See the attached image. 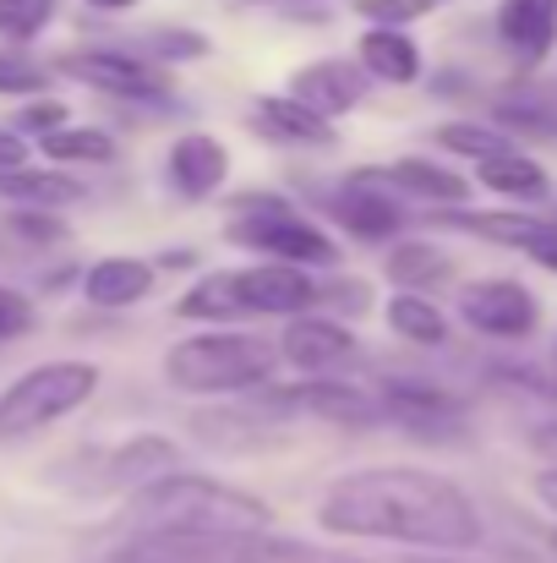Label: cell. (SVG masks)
<instances>
[{"instance_id":"obj_32","label":"cell","mask_w":557,"mask_h":563,"mask_svg":"<svg viewBox=\"0 0 557 563\" xmlns=\"http://www.w3.org/2000/svg\"><path fill=\"white\" fill-rule=\"evenodd\" d=\"M49 77H44V66L38 60H27V55H0V93H38Z\"/></svg>"},{"instance_id":"obj_14","label":"cell","mask_w":557,"mask_h":563,"mask_svg":"<svg viewBox=\"0 0 557 563\" xmlns=\"http://www.w3.org/2000/svg\"><path fill=\"white\" fill-rule=\"evenodd\" d=\"M498 33L520 60H542L557 38V0H503L498 5Z\"/></svg>"},{"instance_id":"obj_25","label":"cell","mask_w":557,"mask_h":563,"mask_svg":"<svg viewBox=\"0 0 557 563\" xmlns=\"http://www.w3.org/2000/svg\"><path fill=\"white\" fill-rule=\"evenodd\" d=\"M38 148L55 165H104V159H115V143L104 132H88V126H60V132L38 137Z\"/></svg>"},{"instance_id":"obj_6","label":"cell","mask_w":557,"mask_h":563,"mask_svg":"<svg viewBox=\"0 0 557 563\" xmlns=\"http://www.w3.org/2000/svg\"><path fill=\"white\" fill-rule=\"evenodd\" d=\"M241 208H252L246 219H235V224H230V235H235L241 246L274 252L279 263H301V268H312V263H334L328 235H323V230H312L307 219L285 213V202L263 197V202H241Z\"/></svg>"},{"instance_id":"obj_37","label":"cell","mask_w":557,"mask_h":563,"mask_svg":"<svg viewBox=\"0 0 557 563\" xmlns=\"http://www.w3.org/2000/svg\"><path fill=\"white\" fill-rule=\"evenodd\" d=\"M16 165H27V143L16 132H0V170H16Z\"/></svg>"},{"instance_id":"obj_9","label":"cell","mask_w":557,"mask_h":563,"mask_svg":"<svg viewBox=\"0 0 557 563\" xmlns=\"http://www.w3.org/2000/svg\"><path fill=\"white\" fill-rule=\"evenodd\" d=\"M459 312H465L470 329L498 334V340H520V334L536 329V301H531V290L514 285V279H487V285L465 290Z\"/></svg>"},{"instance_id":"obj_13","label":"cell","mask_w":557,"mask_h":563,"mask_svg":"<svg viewBox=\"0 0 557 563\" xmlns=\"http://www.w3.org/2000/svg\"><path fill=\"white\" fill-rule=\"evenodd\" d=\"M350 334L339 329V323H323V318H296L290 329H285V340H279V356L296 367V373H328L334 362H345L350 356Z\"/></svg>"},{"instance_id":"obj_17","label":"cell","mask_w":557,"mask_h":563,"mask_svg":"<svg viewBox=\"0 0 557 563\" xmlns=\"http://www.w3.org/2000/svg\"><path fill=\"white\" fill-rule=\"evenodd\" d=\"M154 290V268L143 257H104L88 268V301L93 307H137Z\"/></svg>"},{"instance_id":"obj_20","label":"cell","mask_w":557,"mask_h":563,"mask_svg":"<svg viewBox=\"0 0 557 563\" xmlns=\"http://www.w3.org/2000/svg\"><path fill=\"white\" fill-rule=\"evenodd\" d=\"M165 471H176V443H165V438H132L126 449L110 454L104 487H148Z\"/></svg>"},{"instance_id":"obj_5","label":"cell","mask_w":557,"mask_h":563,"mask_svg":"<svg viewBox=\"0 0 557 563\" xmlns=\"http://www.w3.org/2000/svg\"><path fill=\"white\" fill-rule=\"evenodd\" d=\"M93 388H99L93 362H49V367L22 373L0 394V438H16V432H33V427L71 416L77 405L93 399Z\"/></svg>"},{"instance_id":"obj_26","label":"cell","mask_w":557,"mask_h":563,"mask_svg":"<svg viewBox=\"0 0 557 563\" xmlns=\"http://www.w3.org/2000/svg\"><path fill=\"white\" fill-rule=\"evenodd\" d=\"M388 323H393V334H404V340H415V345H443V340H448V318H443L432 301H421V296L388 301Z\"/></svg>"},{"instance_id":"obj_28","label":"cell","mask_w":557,"mask_h":563,"mask_svg":"<svg viewBox=\"0 0 557 563\" xmlns=\"http://www.w3.org/2000/svg\"><path fill=\"white\" fill-rule=\"evenodd\" d=\"M437 143L448 148V154H465V159H498V154H514V143L503 137V132H492V126H476V121H454V126H443L437 132Z\"/></svg>"},{"instance_id":"obj_42","label":"cell","mask_w":557,"mask_h":563,"mask_svg":"<svg viewBox=\"0 0 557 563\" xmlns=\"http://www.w3.org/2000/svg\"><path fill=\"white\" fill-rule=\"evenodd\" d=\"M437 5H448V0H437Z\"/></svg>"},{"instance_id":"obj_22","label":"cell","mask_w":557,"mask_h":563,"mask_svg":"<svg viewBox=\"0 0 557 563\" xmlns=\"http://www.w3.org/2000/svg\"><path fill=\"white\" fill-rule=\"evenodd\" d=\"M377 187H399V191H415V197H432V202H465L470 187L459 181V176H448V170H437V165H426V159H393L388 170H367Z\"/></svg>"},{"instance_id":"obj_27","label":"cell","mask_w":557,"mask_h":563,"mask_svg":"<svg viewBox=\"0 0 557 563\" xmlns=\"http://www.w3.org/2000/svg\"><path fill=\"white\" fill-rule=\"evenodd\" d=\"M235 312H246L235 274H208L202 285H191V296L181 301V318H235Z\"/></svg>"},{"instance_id":"obj_15","label":"cell","mask_w":557,"mask_h":563,"mask_svg":"<svg viewBox=\"0 0 557 563\" xmlns=\"http://www.w3.org/2000/svg\"><path fill=\"white\" fill-rule=\"evenodd\" d=\"M382 410L399 416L404 427H454L459 421V399L432 388V383H415V377L382 383Z\"/></svg>"},{"instance_id":"obj_7","label":"cell","mask_w":557,"mask_h":563,"mask_svg":"<svg viewBox=\"0 0 557 563\" xmlns=\"http://www.w3.org/2000/svg\"><path fill=\"white\" fill-rule=\"evenodd\" d=\"M60 71L99 88V93H115V99H165V88H170L148 60L121 55V49H77L60 60Z\"/></svg>"},{"instance_id":"obj_30","label":"cell","mask_w":557,"mask_h":563,"mask_svg":"<svg viewBox=\"0 0 557 563\" xmlns=\"http://www.w3.org/2000/svg\"><path fill=\"white\" fill-rule=\"evenodd\" d=\"M49 16H55V0H0V33L16 38V44L44 33Z\"/></svg>"},{"instance_id":"obj_29","label":"cell","mask_w":557,"mask_h":563,"mask_svg":"<svg viewBox=\"0 0 557 563\" xmlns=\"http://www.w3.org/2000/svg\"><path fill=\"white\" fill-rule=\"evenodd\" d=\"M437 274H448V257L432 252V246H393V257H388V279L393 285H426Z\"/></svg>"},{"instance_id":"obj_19","label":"cell","mask_w":557,"mask_h":563,"mask_svg":"<svg viewBox=\"0 0 557 563\" xmlns=\"http://www.w3.org/2000/svg\"><path fill=\"white\" fill-rule=\"evenodd\" d=\"M257 121H263V132H274V137H285V143H334L328 115L307 110L296 93H268V99H257Z\"/></svg>"},{"instance_id":"obj_24","label":"cell","mask_w":557,"mask_h":563,"mask_svg":"<svg viewBox=\"0 0 557 563\" xmlns=\"http://www.w3.org/2000/svg\"><path fill=\"white\" fill-rule=\"evenodd\" d=\"M476 170L498 197H547V170L531 165L525 154H498V159H481Z\"/></svg>"},{"instance_id":"obj_40","label":"cell","mask_w":557,"mask_h":563,"mask_svg":"<svg viewBox=\"0 0 557 563\" xmlns=\"http://www.w3.org/2000/svg\"><path fill=\"white\" fill-rule=\"evenodd\" d=\"M404 563H465V559H404Z\"/></svg>"},{"instance_id":"obj_4","label":"cell","mask_w":557,"mask_h":563,"mask_svg":"<svg viewBox=\"0 0 557 563\" xmlns=\"http://www.w3.org/2000/svg\"><path fill=\"white\" fill-rule=\"evenodd\" d=\"M285 537L263 531H137L104 563H279Z\"/></svg>"},{"instance_id":"obj_2","label":"cell","mask_w":557,"mask_h":563,"mask_svg":"<svg viewBox=\"0 0 557 563\" xmlns=\"http://www.w3.org/2000/svg\"><path fill=\"white\" fill-rule=\"evenodd\" d=\"M126 520L137 531H263L268 504L213 476L165 471L126 498Z\"/></svg>"},{"instance_id":"obj_21","label":"cell","mask_w":557,"mask_h":563,"mask_svg":"<svg viewBox=\"0 0 557 563\" xmlns=\"http://www.w3.org/2000/svg\"><path fill=\"white\" fill-rule=\"evenodd\" d=\"M361 66L382 82H415L421 77V49L410 44V33L371 22V33H361Z\"/></svg>"},{"instance_id":"obj_12","label":"cell","mask_w":557,"mask_h":563,"mask_svg":"<svg viewBox=\"0 0 557 563\" xmlns=\"http://www.w3.org/2000/svg\"><path fill=\"white\" fill-rule=\"evenodd\" d=\"M279 405H296V410H312V416H328V421H345V427H367L382 410V399H371L361 383H301L290 394H279Z\"/></svg>"},{"instance_id":"obj_11","label":"cell","mask_w":557,"mask_h":563,"mask_svg":"<svg viewBox=\"0 0 557 563\" xmlns=\"http://www.w3.org/2000/svg\"><path fill=\"white\" fill-rule=\"evenodd\" d=\"M448 224L476 230V235H492V241H503V246H520V252H531L542 268L557 274V219H531V213H454Z\"/></svg>"},{"instance_id":"obj_39","label":"cell","mask_w":557,"mask_h":563,"mask_svg":"<svg viewBox=\"0 0 557 563\" xmlns=\"http://www.w3.org/2000/svg\"><path fill=\"white\" fill-rule=\"evenodd\" d=\"M88 5H99V11H126V5H137V0H88Z\"/></svg>"},{"instance_id":"obj_38","label":"cell","mask_w":557,"mask_h":563,"mask_svg":"<svg viewBox=\"0 0 557 563\" xmlns=\"http://www.w3.org/2000/svg\"><path fill=\"white\" fill-rule=\"evenodd\" d=\"M536 493H542V498H547V504H553V509H557V471H542V482H536Z\"/></svg>"},{"instance_id":"obj_8","label":"cell","mask_w":557,"mask_h":563,"mask_svg":"<svg viewBox=\"0 0 557 563\" xmlns=\"http://www.w3.org/2000/svg\"><path fill=\"white\" fill-rule=\"evenodd\" d=\"M235 285H241V307L246 312H274V318H301L323 290L307 279V268L301 263H257V268H241L235 274Z\"/></svg>"},{"instance_id":"obj_18","label":"cell","mask_w":557,"mask_h":563,"mask_svg":"<svg viewBox=\"0 0 557 563\" xmlns=\"http://www.w3.org/2000/svg\"><path fill=\"white\" fill-rule=\"evenodd\" d=\"M224 165H230L224 148L213 137H202V132H186L181 143L170 148V181L186 197H208V191L224 181Z\"/></svg>"},{"instance_id":"obj_23","label":"cell","mask_w":557,"mask_h":563,"mask_svg":"<svg viewBox=\"0 0 557 563\" xmlns=\"http://www.w3.org/2000/svg\"><path fill=\"white\" fill-rule=\"evenodd\" d=\"M0 197L5 202H22V208H60V202H77L82 197V181L60 176V170H0Z\"/></svg>"},{"instance_id":"obj_36","label":"cell","mask_w":557,"mask_h":563,"mask_svg":"<svg viewBox=\"0 0 557 563\" xmlns=\"http://www.w3.org/2000/svg\"><path fill=\"white\" fill-rule=\"evenodd\" d=\"M11 224H16L22 235H38V241H60V224H55V219H38V213H16Z\"/></svg>"},{"instance_id":"obj_1","label":"cell","mask_w":557,"mask_h":563,"mask_svg":"<svg viewBox=\"0 0 557 563\" xmlns=\"http://www.w3.org/2000/svg\"><path fill=\"white\" fill-rule=\"evenodd\" d=\"M323 526L339 537H367V542H410L432 553H459L481 542V515L476 504L415 465H371L328 487L323 498Z\"/></svg>"},{"instance_id":"obj_41","label":"cell","mask_w":557,"mask_h":563,"mask_svg":"<svg viewBox=\"0 0 557 563\" xmlns=\"http://www.w3.org/2000/svg\"><path fill=\"white\" fill-rule=\"evenodd\" d=\"M553 553H557V537H553Z\"/></svg>"},{"instance_id":"obj_35","label":"cell","mask_w":557,"mask_h":563,"mask_svg":"<svg viewBox=\"0 0 557 563\" xmlns=\"http://www.w3.org/2000/svg\"><path fill=\"white\" fill-rule=\"evenodd\" d=\"M16 121H22V132H38V137H49V132H60L66 110H60V104H27Z\"/></svg>"},{"instance_id":"obj_31","label":"cell","mask_w":557,"mask_h":563,"mask_svg":"<svg viewBox=\"0 0 557 563\" xmlns=\"http://www.w3.org/2000/svg\"><path fill=\"white\" fill-rule=\"evenodd\" d=\"M356 11L367 22H377V27H404V22L437 11V0H356Z\"/></svg>"},{"instance_id":"obj_16","label":"cell","mask_w":557,"mask_h":563,"mask_svg":"<svg viewBox=\"0 0 557 563\" xmlns=\"http://www.w3.org/2000/svg\"><path fill=\"white\" fill-rule=\"evenodd\" d=\"M334 219H339L350 235H361V241H382V235H393V230H399V208L377 191V181H371L367 170H361V176H350V187L339 191Z\"/></svg>"},{"instance_id":"obj_3","label":"cell","mask_w":557,"mask_h":563,"mask_svg":"<svg viewBox=\"0 0 557 563\" xmlns=\"http://www.w3.org/2000/svg\"><path fill=\"white\" fill-rule=\"evenodd\" d=\"M274 362H279V351L268 340H252V334H197V340H181L165 356V377L176 388H186V394H230V388L268 383Z\"/></svg>"},{"instance_id":"obj_10","label":"cell","mask_w":557,"mask_h":563,"mask_svg":"<svg viewBox=\"0 0 557 563\" xmlns=\"http://www.w3.org/2000/svg\"><path fill=\"white\" fill-rule=\"evenodd\" d=\"M367 77L371 71L361 60H312V66H301V71L290 77V93H296L307 110H318V115H345V110L361 104Z\"/></svg>"},{"instance_id":"obj_33","label":"cell","mask_w":557,"mask_h":563,"mask_svg":"<svg viewBox=\"0 0 557 563\" xmlns=\"http://www.w3.org/2000/svg\"><path fill=\"white\" fill-rule=\"evenodd\" d=\"M27 329H33V301L0 285V340H16V334H27Z\"/></svg>"},{"instance_id":"obj_34","label":"cell","mask_w":557,"mask_h":563,"mask_svg":"<svg viewBox=\"0 0 557 563\" xmlns=\"http://www.w3.org/2000/svg\"><path fill=\"white\" fill-rule=\"evenodd\" d=\"M148 44H154L159 55H170V60H191V55H202V49H208L197 33H181V27H176V33H154Z\"/></svg>"}]
</instances>
